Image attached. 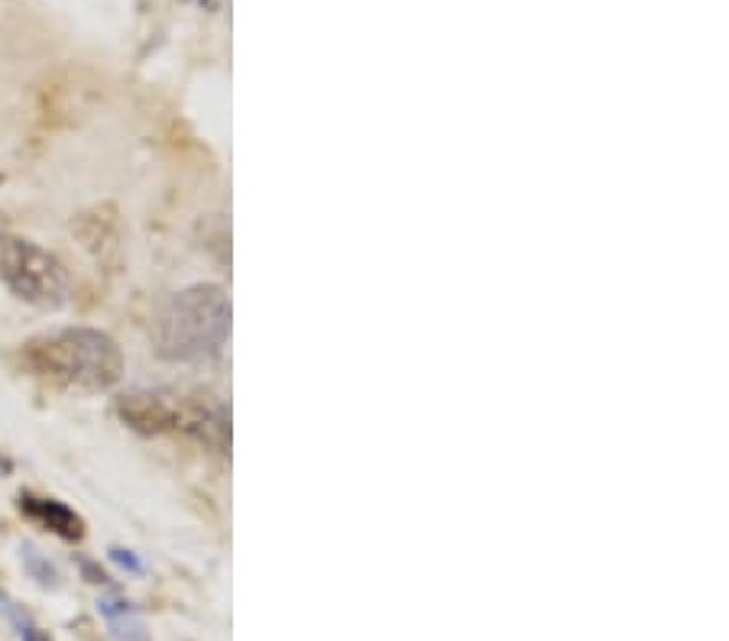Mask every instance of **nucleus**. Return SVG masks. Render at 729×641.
I'll return each mask as SVG.
<instances>
[{"instance_id": "obj_4", "label": "nucleus", "mask_w": 729, "mask_h": 641, "mask_svg": "<svg viewBox=\"0 0 729 641\" xmlns=\"http://www.w3.org/2000/svg\"><path fill=\"white\" fill-rule=\"evenodd\" d=\"M20 509L30 515V518H36V522H43L46 528H53L56 535H62V538H69V541H76L84 535V525H81V518L69 509V505H62V502H56V499H36V496H20Z\"/></svg>"}, {"instance_id": "obj_1", "label": "nucleus", "mask_w": 729, "mask_h": 641, "mask_svg": "<svg viewBox=\"0 0 729 641\" xmlns=\"http://www.w3.org/2000/svg\"><path fill=\"white\" fill-rule=\"evenodd\" d=\"M23 363L66 389L107 393L124 376V353L117 340L94 327H66L23 343Z\"/></svg>"}, {"instance_id": "obj_8", "label": "nucleus", "mask_w": 729, "mask_h": 641, "mask_svg": "<svg viewBox=\"0 0 729 641\" xmlns=\"http://www.w3.org/2000/svg\"><path fill=\"white\" fill-rule=\"evenodd\" d=\"M114 561L124 563V567H127V570H134V573H140V570H143V567H140V561H137V558H134L130 551H114Z\"/></svg>"}, {"instance_id": "obj_7", "label": "nucleus", "mask_w": 729, "mask_h": 641, "mask_svg": "<svg viewBox=\"0 0 729 641\" xmlns=\"http://www.w3.org/2000/svg\"><path fill=\"white\" fill-rule=\"evenodd\" d=\"M23 561H26L30 573H33V580H36L39 586H56V583H59V573H56V567H53L49 561H43L36 548L23 545Z\"/></svg>"}, {"instance_id": "obj_9", "label": "nucleus", "mask_w": 729, "mask_h": 641, "mask_svg": "<svg viewBox=\"0 0 729 641\" xmlns=\"http://www.w3.org/2000/svg\"><path fill=\"white\" fill-rule=\"evenodd\" d=\"M0 474H10V461L3 457V451H0Z\"/></svg>"}, {"instance_id": "obj_6", "label": "nucleus", "mask_w": 729, "mask_h": 641, "mask_svg": "<svg viewBox=\"0 0 729 641\" xmlns=\"http://www.w3.org/2000/svg\"><path fill=\"white\" fill-rule=\"evenodd\" d=\"M0 609L7 613V619L13 622V629H16V636L20 641H49V636L33 622V616L23 609V606H16L13 599H7L3 593H0Z\"/></svg>"}, {"instance_id": "obj_3", "label": "nucleus", "mask_w": 729, "mask_h": 641, "mask_svg": "<svg viewBox=\"0 0 729 641\" xmlns=\"http://www.w3.org/2000/svg\"><path fill=\"white\" fill-rule=\"evenodd\" d=\"M0 282L20 302L46 312L62 308L72 292L69 269L59 263V256L23 237H0Z\"/></svg>"}, {"instance_id": "obj_5", "label": "nucleus", "mask_w": 729, "mask_h": 641, "mask_svg": "<svg viewBox=\"0 0 729 641\" xmlns=\"http://www.w3.org/2000/svg\"><path fill=\"white\" fill-rule=\"evenodd\" d=\"M97 609L107 619V629H111V636L117 641H150L147 626H143L140 613L134 609V603H127V599H101Z\"/></svg>"}, {"instance_id": "obj_2", "label": "nucleus", "mask_w": 729, "mask_h": 641, "mask_svg": "<svg viewBox=\"0 0 729 641\" xmlns=\"http://www.w3.org/2000/svg\"><path fill=\"white\" fill-rule=\"evenodd\" d=\"M157 350L172 363H205L224 353L231 337V302L221 285L175 292L157 315Z\"/></svg>"}]
</instances>
